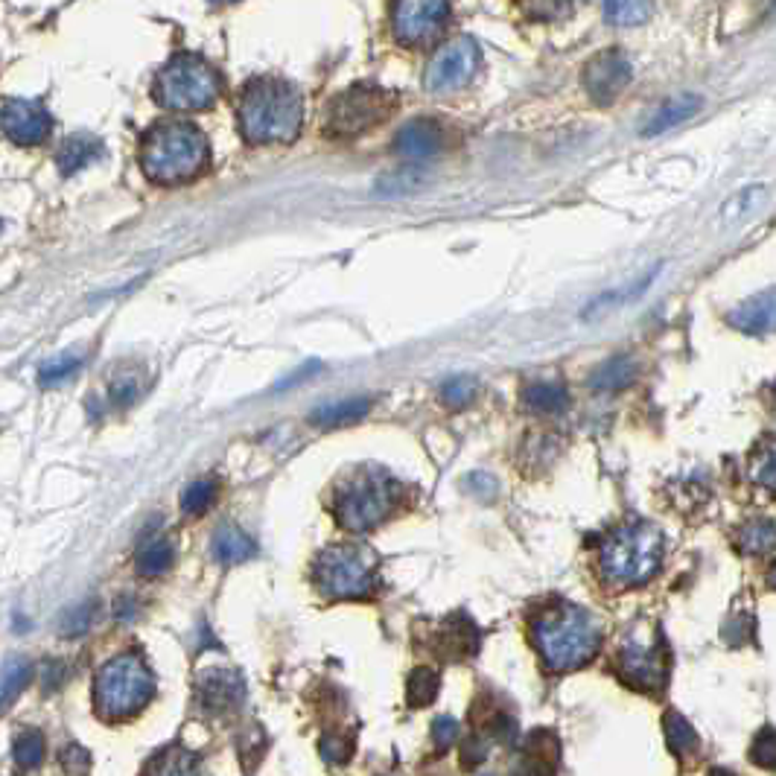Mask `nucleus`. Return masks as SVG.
<instances>
[{"label":"nucleus","mask_w":776,"mask_h":776,"mask_svg":"<svg viewBox=\"0 0 776 776\" xmlns=\"http://www.w3.org/2000/svg\"><path fill=\"white\" fill-rule=\"evenodd\" d=\"M426 184V173L421 170H400L394 176H386L377 181V193L383 196H406V193H418Z\"/></svg>","instance_id":"obj_35"},{"label":"nucleus","mask_w":776,"mask_h":776,"mask_svg":"<svg viewBox=\"0 0 776 776\" xmlns=\"http://www.w3.org/2000/svg\"><path fill=\"white\" fill-rule=\"evenodd\" d=\"M450 21V0H394L391 33L406 47H424L444 33Z\"/></svg>","instance_id":"obj_11"},{"label":"nucleus","mask_w":776,"mask_h":776,"mask_svg":"<svg viewBox=\"0 0 776 776\" xmlns=\"http://www.w3.org/2000/svg\"><path fill=\"white\" fill-rule=\"evenodd\" d=\"M482 65V53L479 44L473 38L459 36L447 41L444 47H438V53L429 59L426 65L424 85L432 94H453L467 88Z\"/></svg>","instance_id":"obj_10"},{"label":"nucleus","mask_w":776,"mask_h":776,"mask_svg":"<svg viewBox=\"0 0 776 776\" xmlns=\"http://www.w3.org/2000/svg\"><path fill=\"white\" fill-rule=\"evenodd\" d=\"M62 762H65V768H68V771H88L91 756H88V750H82L79 744H73V747H65Z\"/></svg>","instance_id":"obj_45"},{"label":"nucleus","mask_w":776,"mask_h":776,"mask_svg":"<svg viewBox=\"0 0 776 776\" xmlns=\"http://www.w3.org/2000/svg\"><path fill=\"white\" fill-rule=\"evenodd\" d=\"M753 762H756V765H765V768H774L776 765V736L771 727L756 741V747H753Z\"/></svg>","instance_id":"obj_42"},{"label":"nucleus","mask_w":776,"mask_h":776,"mask_svg":"<svg viewBox=\"0 0 776 776\" xmlns=\"http://www.w3.org/2000/svg\"><path fill=\"white\" fill-rule=\"evenodd\" d=\"M211 549L213 558L219 564H243V561H248L254 555V540L240 526L225 523V526H219V529L213 531Z\"/></svg>","instance_id":"obj_19"},{"label":"nucleus","mask_w":776,"mask_h":776,"mask_svg":"<svg viewBox=\"0 0 776 776\" xmlns=\"http://www.w3.org/2000/svg\"><path fill=\"white\" fill-rule=\"evenodd\" d=\"M211 158L208 138L193 123H158L146 132L141 146V167L158 184H181L196 178Z\"/></svg>","instance_id":"obj_3"},{"label":"nucleus","mask_w":776,"mask_h":776,"mask_svg":"<svg viewBox=\"0 0 776 776\" xmlns=\"http://www.w3.org/2000/svg\"><path fill=\"white\" fill-rule=\"evenodd\" d=\"M173 566V543L167 537H155L143 543L138 552V569L143 575H161Z\"/></svg>","instance_id":"obj_28"},{"label":"nucleus","mask_w":776,"mask_h":776,"mask_svg":"<svg viewBox=\"0 0 776 776\" xmlns=\"http://www.w3.org/2000/svg\"><path fill=\"white\" fill-rule=\"evenodd\" d=\"M394 149L403 155V158H412V161H424V158H432L444 149V129L435 123V120H412L406 123L397 138H394Z\"/></svg>","instance_id":"obj_16"},{"label":"nucleus","mask_w":776,"mask_h":776,"mask_svg":"<svg viewBox=\"0 0 776 776\" xmlns=\"http://www.w3.org/2000/svg\"><path fill=\"white\" fill-rule=\"evenodd\" d=\"M523 9L537 21H558L572 9V0H523Z\"/></svg>","instance_id":"obj_40"},{"label":"nucleus","mask_w":776,"mask_h":776,"mask_svg":"<svg viewBox=\"0 0 776 776\" xmlns=\"http://www.w3.org/2000/svg\"><path fill=\"white\" fill-rule=\"evenodd\" d=\"M0 126L18 146H38L50 138L53 120L36 100H6L0 108Z\"/></svg>","instance_id":"obj_14"},{"label":"nucleus","mask_w":776,"mask_h":776,"mask_svg":"<svg viewBox=\"0 0 776 776\" xmlns=\"http://www.w3.org/2000/svg\"><path fill=\"white\" fill-rule=\"evenodd\" d=\"M701 97H695V94H680V97H671L666 100L663 106L657 108V114L651 117V123L645 126V135L648 138H654V135H663V132H669L674 126H680V123H686L689 117H695L698 111H701Z\"/></svg>","instance_id":"obj_20"},{"label":"nucleus","mask_w":776,"mask_h":776,"mask_svg":"<svg viewBox=\"0 0 776 776\" xmlns=\"http://www.w3.org/2000/svg\"><path fill=\"white\" fill-rule=\"evenodd\" d=\"M479 394V380L473 377H450L444 386H441V400L450 406V409H464L476 400Z\"/></svg>","instance_id":"obj_36"},{"label":"nucleus","mask_w":776,"mask_h":776,"mask_svg":"<svg viewBox=\"0 0 776 776\" xmlns=\"http://www.w3.org/2000/svg\"><path fill=\"white\" fill-rule=\"evenodd\" d=\"M316 371H318V362H307V365H304V368H298V371H295L292 377H286V380H283V383L278 388L295 386L298 380H304V377H310V374H316Z\"/></svg>","instance_id":"obj_47"},{"label":"nucleus","mask_w":776,"mask_h":776,"mask_svg":"<svg viewBox=\"0 0 776 776\" xmlns=\"http://www.w3.org/2000/svg\"><path fill=\"white\" fill-rule=\"evenodd\" d=\"M741 549L744 552H771L774 549V543H776V529H774V523L771 520H759V523H750L747 529L741 531Z\"/></svg>","instance_id":"obj_37"},{"label":"nucleus","mask_w":776,"mask_h":776,"mask_svg":"<svg viewBox=\"0 0 776 776\" xmlns=\"http://www.w3.org/2000/svg\"><path fill=\"white\" fill-rule=\"evenodd\" d=\"M663 724H666V744H669V750L674 756H689L698 747V736H695L692 724L680 712L671 709Z\"/></svg>","instance_id":"obj_29"},{"label":"nucleus","mask_w":776,"mask_h":776,"mask_svg":"<svg viewBox=\"0 0 776 776\" xmlns=\"http://www.w3.org/2000/svg\"><path fill=\"white\" fill-rule=\"evenodd\" d=\"M531 639L549 669L569 671L587 666L596 657L601 631L587 610L561 601L534 619Z\"/></svg>","instance_id":"obj_2"},{"label":"nucleus","mask_w":776,"mask_h":776,"mask_svg":"<svg viewBox=\"0 0 776 776\" xmlns=\"http://www.w3.org/2000/svg\"><path fill=\"white\" fill-rule=\"evenodd\" d=\"M371 409V400L368 397H351V400H339V403H330V406H321L310 415V421L316 426H324V429H336V426L356 424L359 418H365Z\"/></svg>","instance_id":"obj_22"},{"label":"nucleus","mask_w":776,"mask_h":776,"mask_svg":"<svg viewBox=\"0 0 776 776\" xmlns=\"http://www.w3.org/2000/svg\"><path fill=\"white\" fill-rule=\"evenodd\" d=\"M397 482L380 467H359L336 491V520L351 531L380 526L397 502Z\"/></svg>","instance_id":"obj_5"},{"label":"nucleus","mask_w":776,"mask_h":776,"mask_svg":"<svg viewBox=\"0 0 776 776\" xmlns=\"http://www.w3.org/2000/svg\"><path fill=\"white\" fill-rule=\"evenodd\" d=\"M619 674L628 686L657 692L669 680V657L663 642H628L619 654Z\"/></svg>","instance_id":"obj_12"},{"label":"nucleus","mask_w":776,"mask_h":776,"mask_svg":"<svg viewBox=\"0 0 776 776\" xmlns=\"http://www.w3.org/2000/svg\"><path fill=\"white\" fill-rule=\"evenodd\" d=\"M33 677V663L27 657H9L0 674V709L15 704V698L27 689Z\"/></svg>","instance_id":"obj_25"},{"label":"nucleus","mask_w":776,"mask_h":776,"mask_svg":"<svg viewBox=\"0 0 776 776\" xmlns=\"http://www.w3.org/2000/svg\"><path fill=\"white\" fill-rule=\"evenodd\" d=\"M601 6H604V18L613 27H639L654 12L651 0H601Z\"/></svg>","instance_id":"obj_26"},{"label":"nucleus","mask_w":776,"mask_h":776,"mask_svg":"<svg viewBox=\"0 0 776 776\" xmlns=\"http://www.w3.org/2000/svg\"><path fill=\"white\" fill-rule=\"evenodd\" d=\"M155 695V677L141 654L129 651L108 660L97 671L94 680V701L106 718H129L141 712Z\"/></svg>","instance_id":"obj_6"},{"label":"nucleus","mask_w":776,"mask_h":776,"mask_svg":"<svg viewBox=\"0 0 776 776\" xmlns=\"http://www.w3.org/2000/svg\"><path fill=\"white\" fill-rule=\"evenodd\" d=\"M523 406H529L531 412L561 415L569 406V391L558 383H531L523 388Z\"/></svg>","instance_id":"obj_24"},{"label":"nucleus","mask_w":776,"mask_h":776,"mask_svg":"<svg viewBox=\"0 0 776 776\" xmlns=\"http://www.w3.org/2000/svg\"><path fill=\"white\" fill-rule=\"evenodd\" d=\"M631 79H634L631 59L616 47L599 53L584 68V88L593 97V103H599V106H610L631 85Z\"/></svg>","instance_id":"obj_13"},{"label":"nucleus","mask_w":776,"mask_h":776,"mask_svg":"<svg viewBox=\"0 0 776 776\" xmlns=\"http://www.w3.org/2000/svg\"><path fill=\"white\" fill-rule=\"evenodd\" d=\"M246 680L234 669H211L199 677V698L213 712H225L243 701Z\"/></svg>","instance_id":"obj_15"},{"label":"nucleus","mask_w":776,"mask_h":776,"mask_svg":"<svg viewBox=\"0 0 776 776\" xmlns=\"http://www.w3.org/2000/svg\"><path fill=\"white\" fill-rule=\"evenodd\" d=\"M94 613H97V601L94 599L82 601V604H76L73 610L62 613V634L65 636L85 634V631L91 628V619H94Z\"/></svg>","instance_id":"obj_39"},{"label":"nucleus","mask_w":776,"mask_h":776,"mask_svg":"<svg viewBox=\"0 0 776 776\" xmlns=\"http://www.w3.org/2000/svg\"><path fill=\"white\" fill-rule=\"evenodd\" d=\"M222 94V79L202 56L178 53L155 79V100L173 111L211 108Z\"/></svg>","instance_id":"obj_7"},{"label":"nucleus","mask_w":776,"mask_h":776,"mask_svg":"<svg viewBox=\"0 0 776 776\" xmlns=\"http://www.w3.org/2000/svg\"><path fill=\"white\" fill-rule=\"evenodd\" d=\"M438 686H441V677H438V671L429 669V666H421V669H415L409 674V692H406V698H409V706H429L435 701V695H438Z\"/></svg>","instance_id":"obj_30"},{"label":"nucleus","mask_w":776,"mask_h":776,"mask_svg":"<svg viewBox=\"0 0 776 776\" xmlns=\"http://www.w3.org/2000/svg\"><path fill=\"white\" fill-rule=\"evenodd\" d=\"M479 639H482L479 628H476L467 616H450V619H447V625H444V628H441V634H438V645H441L444 657H450V660H461V657L476 654Z\"/></svg>","instance_id":"obj_17"},{"label":"nucleus","mask_w":776,"mask_h":776,"mask_svg":"<svg viewBox=\"0 0 776 776\" xmlns=\"http://www.w3.org/2000/svg\"><path fill=\"white\" fill-rule=\"evenodd\" d=\"M388 111H391V94L374 85H356L330 100L324 126H327V135L333 138H353L383 123Z\"/></svg>","instance_id":"obj_9"},{"label":"nucleus","mask_w":776,"mask_h":776,"mask_svg":"<svg viewBox=\"0 0 776 776\" xmlns=\"http://www.w3.org/2000/svg\"><path fill=\"white\" fill-rule=\"evenodd\" d=\"M199 768V759L181 747H170L161 756H155V762L149 765L152 774H193Z\"/></svg>","instance_id":"obj_33"},{"label":"nucleus","mask_w":776,"mask_h":776,"mask_svg":"<svg viewBox=\"0 0 776 776\" xmlns=\"http://www.w3.org/2000/svg\"><path fill=\"white\" fill-rule=\"evenodd\" d=\"M771 321H774V295L771 292L747 298L741 307L730 313V324L750 336H762L771 327Z\"/></svg>","instance_id":"obj_18"},{"label":"nucleus","mask_w":776,"mask_h":776,"mask_svg":"<svg viewBox=\"0 0 776 776\" xmlns=\"http://www.w3.org/2000/svg\"><path fill=\"white\" fill-rule=\"evenodd\" d=\"M663 549H666V537L657 526L651 523L622 526L601 546V572L619 590L639 587L660 569Z\"/></svg>","instance_id":"obj_4"},{"label":"nucleus","mask_w":776,"mask_h":776,"mask_svg":"<svg viewBox=\"0 0 776 776\" xmlns=\"http://www.w3.org/2000/svg\"><path fill=\"white\" fill-rule=\"evenodd\" d=\"M135 601L129 599V596H120V601H117V619L120 622H132L135 619Z\"/></svg>","instance_id":"obj_46"},{"label":"nucleus","mask_w":776,"mask_h":776,"mask_svg":"<svg viewBox=\"0 0 776 776\" xmlns=\"http://www.w3.org/2000/svg\"><path fill=\"white\" fill-rule=\"evenodd\" d=\"M240 132L248 143H289L304 123V100L286 79L257 76L240 94Z\"/></svg>","instance_id":"obj_1"},{"label":"nucleus","mask_w":776,"mask_h":776,"mask_svg":"<svg viewBox=\"0 0 776 776\" xmlns=\"http://www.w3.org/2000/svg\"><path fill=\"white\" fill-rule=\"evenodd\" d=\"M12 756L21 768H38L44 759V736L38 730H24L12 744Z\"/></svg>","instance_id":"obj_34"},{"label":"nucleus","mask_w":776,"mask_h":776,"mask_svg":"<svg viewBox=\"0 0 776 776\" xmlns=\"http://www.w3.org/2000/svg\"><path fill=\"white\" fill-rule=\"evenodd\" d=\"M753 476H756V482H762L768 491H774V479H776V473H774V444H768V450L756 459V464H753Z\"/></svg>","instance_id":"obj_43"},{"label":"nucleus","mask_w":776,"mask_h":776,"mask_svg":"<svg viewBox=\"0 0 776 776\" xmlns=\"http://www.w3.org/2000/svg\"><path fill=\"white\" fill-rule=\"evenodd\" d=\"M639 374V365H636L631 356H613L601 365L599 371H593L590 377V386L599 388V391H613V388H628L636 380Z\"/></svg>","instance_id":"obj_23"},{"label":"nucleus","mask_w":776,"mask_h":776,"mask_svg":"<svg viewBox=\"0 0 776 776\" xmlns=\"http://www.w3.org/2000/svg\"><path fill=\"white\" fill-rule=\"evenodd\" d=\"M316 584L327 599H368L377 590V558L359 546H330L316 558Z\"/></svg>","instance_id":"obj_8"},{"label":"nucleus","mask_w":776,"mask_h":776,"mask_svg":"<svg viewBox=\"0 0 776 776\" xmlns=\"http://www.w3.org/2000/svg\"><path fill=\"white\" fill-rule=\"evenodd\" d=\"M216 482L213 479H196L193 485H187V491L181 494V508H184V514H205L208 508H211L213 502H216Z\"/></svg>","instance_id":"obj_32"},{"label":"nucleus","mask_w":776,"mask_h":776,"mask_svg":"<svg viewBox=\"0 0 776 776\" xmlns=\"http://www.w3.org/2000/svg\"><path fill=\"white\" fill-rule=\"evenodd\" d=\"M79 365H82V356H76V353H62L56 359H47L38 371V386L50 388L65 383L68 377L79 371Z\"/></svg>","instance_id":"obj_31"},{"label":"nucleus","mask_w":776,"mask_h":776,"mask_svg":"<svg viewBox=\"0 0 776 776\" xmlns=\"http://www.w3.org/2000/svg\"><path fill=\"white\" fill-rule=\"evenodd\" d=\"M138 380H132V377H123V380H117L114 386H111V400L117 403V406H132L135 400H138Z\"/></svg>","instance_id":"obj_44"},{"label":"nucleus","mask_w":776,"mask_h":776,"mask_svg":"<svg viewBox=\"0 0 776 776\" xmlns=\"http://www.w3.org/2000/svg\"><path fill=\"white\" fill-rule=\"evenodd\" d=\"M523 753L531 762H540L537 765V774H549L558 768V756H561V747H558V739L555 733L549 730H534L526 744H523Z\"/></svg>","instance_id":"obj_27"},{"label":"nucleus","mask_w":776,"mask_h":776,"mask_svg":"<svg viewBox=\"0 0 776 776\" xmlns=\"http://www.w3.org/2000/svg\"><path fill=\"white\" fill-rule=\"evenodd\" d=\"M459 739V721L450 718V715H438L435 724H432V741H435V750L438 753H447L453 744Z\"/></svg>","instance_id":"obj_41"},{"label":"nucleus","mask_w":776,"mask_h":776,"mask_svg":"<svg viewBox=\"0 0 776 776\" xmlns=\"http://www.w3.org/2000/svg\"><path fill=\"white\" fill-rule=\"evenodd\" d=\"M353 747H356V741L348 733H324L318 741V750H321L324 762H330V765H345L353 756Z\"/></svg>","instance_id":"obj_38"},{"label":"nucleus","mask_w":776,"mask_h":776,"mask_svg":"<svg viewBox=\"0 0 776 776\" xmlns=\"http://www.w3.org/2000/svg\"><path fill=\"white\" fill-rule=\"evenodd\" d=\"M103 155V143L91 135H73L68 141L62 143L59 155H56V164H59V173L62 176H73L79 170H85L91 161H97Z\"/></svg>","instance_id":"obj_21"}]
</instances>
